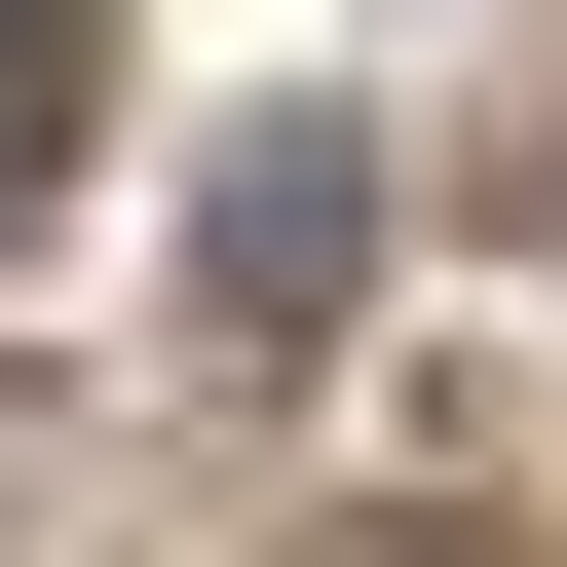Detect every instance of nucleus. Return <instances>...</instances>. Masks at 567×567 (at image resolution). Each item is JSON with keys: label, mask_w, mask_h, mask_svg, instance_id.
I'll return each mask as SVG.
<instances>
[{"label": "nucleus", "mask_w": 567, "mask_h": 567, "mask_svg": "<svg viewBox=\"0 0 567 567\" xmlns=\"http://www.w3.org/2000/svg\"><path fill=\"white\" fill-rule=\"evenodd\" d=\"M189 303H227V341H341V303H379V152H341V114H265V152L189 189Z\"/></svg>", "instance_id": "nucleus-1"}, {"label": "nucleus", "mask_w": 567, "mask_h": 567, "mask_svg": "<svg viewBox=\"0 0 567 567\" xmlns=\"http://www.w3.org/2000/svg\"><path fill=\"white\" fill-rule=\"evenodd\" d=\"M39 189H76V76H39V39H0V227H39Z\"/></svg>", "instance_id": "nucleus-2"}, {"label": "nucleus", "mask_w": 567, "mask_h": 567, "mask_svg": "<svg viewBox=\"0 0 567 567\" xmlns=\"http://www.w3.org/2000/svg\"><path fill=\"white\" fill-rule=\"evenodd\" d=\"M0 39H76V0H0Z\"/></svg>", "instance_id": "nucleus-3"}]
</instances>
